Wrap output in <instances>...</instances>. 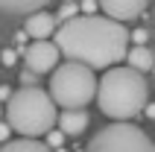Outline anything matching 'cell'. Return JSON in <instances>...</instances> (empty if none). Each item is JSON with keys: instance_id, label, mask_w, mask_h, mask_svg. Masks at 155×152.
Returning a JSON list of instances; mask_svg holds the SVG:
<instances>
[{"instance_id": "30bf717a", "label": "cell", "mask_w": 155, "mask_h": 152, "mask_svg": "<svg viewBox=\"0 0 155 152\" xmlns=\"http://www.w3.org/2000/svg\"><path fill=\"white\" fill-rule=\"evenodd\" d=\"M126 61H129V68L140 70V73H147V70L155 68V56H152V50H149L147 44H135V47H129V50H126Z\"/></svg>"}, {"instance_id": "2e32d148", "label": "cell", "mask_w": 155, "mask_h": 152, "mask_svg": "<svg viewBox=\"0 0 155 152\" xmlns=\"http://www.w3.org/2000/svg\"><path fill=\"white\" fill-rule=\"evenodd\" d=\"M97 9H100V3H97V0H79V12H85V15H94Z\"/></svg>"}, {"instance_id": "8992f818", "label": "cell", "mask_w": 155, "mask_h": 152, "mask_svg": "<svg viewBox=\"0 0 155 152\" xmlns=\"http://www.w3.org/2000/svg\"><path fill=\"white\" fill-rule=\"evenodd\" d=\"M59 59H61V53L53 38H38V41L24 47V64L35 73H50L59 64Z\"/></svg>"}, {"instance_id": "6da1fadb", "label": "cell", "mask_w": 155, "mask_h": 152, "mask_svg": "<svg viewBox=\"0 0 155 152\" xmlns=\"http://www.w3.org/2000/svg\"><path fill=\"white\" fill-rule=\"evenodd\" d=\"M53 41L68 61H82L91 70H105L126 59L129 29L105 15H76L61 21Z\"/></svg>"}, {"instance_id": "44dd1931", "label": "cell", "mask_w": 155, "mask_h": 152, "mask_svg": "<svg viewBox=\"0 0 155 152\" xmlns=\"http://www.w3.org/2000/svg\"><path fill=\"white\" fill-rule=\"evenodd\" d=\"M143 114H147L149 120H155V102H147V105H143Z\"/></svg>"}, {"instance_id": "ba28073f", "label": "cell", "mask_w": 155, "mask_h": 152, "mask_svg": "<svg viewBox=\"0 0 155 152\" xmlns=\"http://www.w3.org/2000/svg\"><path fill=\"white\" fill-rule=\"evenodd\" d=\"M56 15H50V12H41V9H35V12H29L26 15V24H24V32L32 38V41H38V38H53V32H56Z\"/></svg>"}, {"instance_id": "9a60e30c", "label": "cell", "mask_w": 155, "mask_h": 152, "mask_svg": "<svg viewBox=\"0 0 155 152\" xmlns=\"http://www.w3.org/2000/svg\"><path fill=\"white\" fill-rule=\"evenodd\" d=\"M15 61H18V50H3L0 53V64L3 68H15Z\"/></svg>"}, {"instance_id": "8fae6325", "label": "cell", "mask_w": 155, "mask_h": 152, "mask_svg": "<svg viewBox=\"0 0 155 152\" xmlns=\"http://www.w3.org/2000/svg\"><path fill=\"white\" fill-rule=\"evenodd\" d=\"M53 0H0V12L6 15H29L35 9H44Z\"/></svg>"}, {"instance_id": "9c48e42d", "label": "cell", "mask_w": 155, "mask_h": 152, "mask_svg": "<svg viewBox=\"0 0 155 152\" xmlns=\"http://www.w3.org/2000/svg\"><path fill=\"white\" fill-rule=\"evenodd\" d=\"M88 123H91V117H88L85 108H61L59 117H56V126H59L68 137L82 135V132L88 129Z\"/></svg>"}, {"instance_id": "4fadbf2b", "label": "cell", "mask_w": 155, "mask_h": 152, "mask_svg": "<svg viewBox=\"0 0 155 152\" xmlns=\"http://www.w3.org/2000/svg\"><path fill=\"white\" fill-rule=\"evenodd\" d=\"M64 137H68V135H64V132H61V129H56V126H53L50 132H47V135H44V144L50 146V149H59V146L64 144Z\"/></svg>"}, {"instance_id": "5b68a950", "label": "cell", "mask_w": 155, "mask_h": 152, "mask_svg": "<svg viewBox=\"0 0 155 152\" xmlns=\"http://www.w3.org/2000/svg\"><path fill=\"white\" fill-rule=\"evenodd\" d=\"M85 152H155V144L143 129L132 126L129 120H114L91 137Z\"/></svg>"}, {"instance_id": "cb8c5ba5", "label": "cell", "mask_w": 155, "mask_h": 152, "mask_svg": "<svg viewBox=\"0 0 155 152\" xmlns=\"http://www.w3.org/2000/svg\"><path fill=\"white\" fill-rule=\"evenodd\" d=\"M0 114H3V105H0Z\"/></svg>"}, {"instance_id": "603a6c76", "label": "cell", "mask_w": 155, "mask_h": 152, "mask_svg": "<svg viewBox=\"0 0 155 152\" xmlns=\"http://www.w3.org/2000/svg\"><path fill=\"white\" fill-rule=\"evenodd\" d=\"M61 3H70V0H61Z\"/></svg>"}, {"instance_id": "7402d4cb", "label": "cell", "mask_w": 155, "mask_h": 152, "mask_svg": "<svg viewBox=\"0 0 155 152\" xmlns=\"http://www.w3.org/2000/svg\"><path fill=\"white\" fill-rule=\"evenodd\" d=\"M9 94H12V91H9L6 85H0V100H3V102H6V100H9Z\"/></svg>"}, {"instance_id": "ac0fdd59", "label": "cell", "mask_w": 155, "mask_h": 152, "mask_svg": "<svg viewBox=\"0 0 155 152\" xmlns=\"http://www.w3.org/2000/svg\"><path fill=\"white\" fill-rule=\"evenodd\" d=\"M38 76H41V73H35V70L26 68L24 73H21V82H24V85H38Z\"/></svg>"}, {"instance_id": "e0dca14e", "label": "cell", "mask_w": 155, "mask_h": 152, "mask_svg": "<svg viewBox=\"0 0 155 152\" xmlns=\"http://www.w3.org/2000/svg\"><path fill=\"white\" fill-rule=\"evenodd\" d=\"M129 41H135V44H147V41H149V32H147V29H135V32H129Z\"/></svg>"}, {"instance_id": "5bb4252c", "label": "cell", "mask_w": 155, "mask_h": 152, "mask_svg": "<svg viewBox=\"0 0 155 152\" xmlns=\"http://www.w3.org/2000/svg\"><path fill=\"white\" fill-rule=\"evenodd\" d=\"M76 15H79V3H76V0H70V3H61L56 21H70V18H76Z\"/></svg>"}, {"instance_id": "ffe728a7", "label": "cell", "mask_w": 155, "mask_h": 152, "mask_svg": "<svg viewBox=\"0 0 155 152\" xmlns=\"http://www.w3.org/2000/svg\"><path fill=\"white\" fill-rule=\"evenodd\" d=\"M9 135H12V126L9 123H0V140H9Z\"/></svg>"}, {"instance_id": "3957f363", "label": "cell", "mask_w": 155, "mask_h": 152, "mask_svg": "<svg viewBox=\"0 0 155 152\" xmlns=\"http://www.w3.org/2000/svg\"><path fill=\"white\" fill-rule=\"evenodd\" d=\"M3 111H6V123L12 126V132H18L21 137H44L59 117V105L53 102L50 91H44L38 85H24L12 91Z\"/></svg>"}, {"instance_id": "52a82bcc", "label": "cell", "mask_w": 155, "mask_h": 152, "mask_svg": "<svg viewBox=\"0 0 155 152\" xmlns=\"http://www.w3.org/2000/svg\"><path fill=\"white\" fill-rule=\"evenodd\" d=\"M100 3V12H105V18H114V21H138V15L147 12L149 0H97Z\"/></svg>"}, {"instance_id": "7a4b0ae2", "label": "cell", "mask_w": 155, "mask_h": 152, "mask_svg": "<svg viewBox=\"0 0 155 152\" xmlns=\"http://www.w3.org/2000/svg\"><path fill=\"white\" fill-rule=\"evenodd\" d=\"M97 105L111 120H132L138 117L149 102V85L143 73L135 68H105V76L97 79Z\"/></svg>"}, {"instance_id": "277c9868", "label": "cell", "mask_w": 155, "mask_h": 152, "mask_svg": "<svg viewBox=\"0 0 155 152\" xmlns=\"http://www.w3.org/2000/svg\"><path fill=\"white\" fill-rule=\"evenodd\" d=\"M50 97L61 108H85L97 97V76L82 61H64L53 68Z\"/></svg>"}, {"instance_id": "d6986e66", "label": "cell", "mask_w": 155, "mask_h": 152, "mask_svg": "<svg viewBox=\"0 0 155 152\" xmlns=\"http://www.w3.org/2000/svg\"><path fill=\"white\" fill-rule=\"evenodd\" d=\"M26 41H29V35L18 29V32H15V47H18V50H24V47H26Z\"/></svg>"}, {"instance_id": "7c38bea8", "label": "cell", "mask_w": 155, "mask_h": 152, "mask_svg": "<svg viewBox=\"0 0 155 152\" xmlns=\"http://www.w3.org/2000/svg\"><path fill=\"white\" fill-rule=\"evenodd\" d=\"M0 152H53V149L41 144L38 137H18V140H3Z\"/></svg>"}]
</instances>
